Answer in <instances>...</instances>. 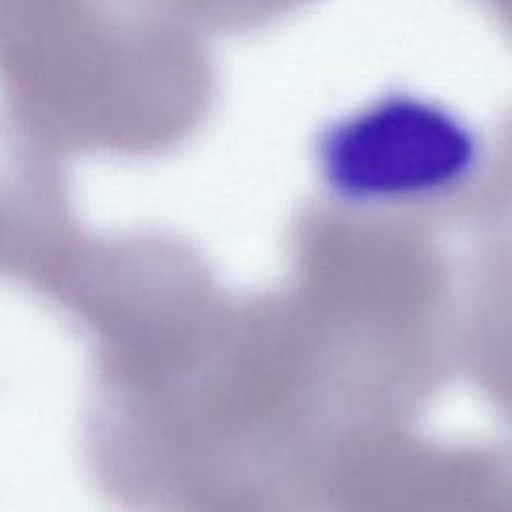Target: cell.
<instances>
[{"instance_id": "obj_1", "label": "cell", "mask_w": 512, "mask_h": 512, "mask_svg": "<svg viewBox=\"0 0 512 512\" xmlns=\"http://www.w3.org/2000/svg\"><path fill=\"white\" fill-rule=\"evenodd\" d=\"M194 26L134 0H0V92L48 152L156 156L216 98Z\"/></svg>"}, {"instance_id": "obj_2", "label": "cell", "mask_w": 512, "mask_h": 512, "mask_svg": "<svg viewBox=\"0 0 512 512\" xmlns=\"http://www.w3.org/2000/svg\"><path fill=\"white\" fill-rule=\"evenodd\" d=\"M482 164L480 142L454 112L410 94L382 96L318 140L324 182L358 208L446 200L480 176Z\"/></svg>"}, {"instance_id": "obj_3", "label": "cell", "mask_w": 512, "mask_h": 512, "mask_svg": "<svg viewBox=\"0 0 512 512\" xmlns=\"http://www.w3.org/2000/svg\"><path fill=\"white\" fill-rule=\"evenodd\" d=\"M82 238L54 154L0 134V278L48 296Z\"/></svg>"}, {"instance_id": "obj_4", "label": "cell", "mask_w": 512, "mask_h": 512, "mask_svg": "<svg viewBox=\"0 0 512 512\" xmlns=\"http://www.w3.org/2000/svg\"><path fill=\"white\" fill-rule=\"evenodd\" d=\"M312 0H172L178 18L196 30L256 32L298 12Z\"/></svg>"}, {"instance_id": "obj_5", "label": "cell", "mask_w": 512, "mask_h": 512, "mask_svg": "<svg viewBox=\"0 0 512 512\" xmlns=\"http://www.w3.org/2000/svg\"><path fill=\"white\" fill-rule=\"evenodd\" d=\"M486 12L500 24L506 36L512 40V0H476Z\"/></svg>"}]
</instances>
